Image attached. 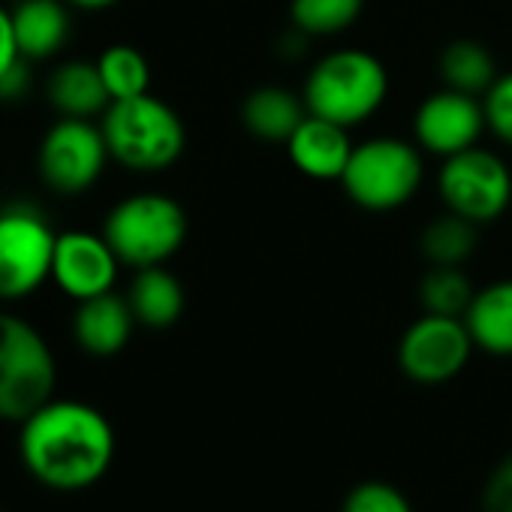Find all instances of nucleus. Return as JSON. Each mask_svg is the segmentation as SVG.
<instances>
[{"mask_svg":"<svg viewBox=\"0 0 512 512\" xmlns=\"http://www.w3.org/2000/svg\"><path fill=\"white\" fill-rule=\"evenodd\" d=\"M28 473L58 491H82L106 476L115 458L112 422L85 401H49L22 422Z\"/></svg>","mask_w":512,"mask_h":512,"instance_id":"1","label":"nucleus"},{"mask_svg":"<svg viewBox=\"0 0 512 512\" xmlns=\"http://www.w3.org/2000/svg\"><path fill=\"white\" fill-rule=\"evenodd\" d=\"M109 157L133 172H160L172 166L187 145L178 112L154 94L112 100L100 124Z\"/></svg>","mask_w":512,"mask_h":512,"instance_id":"2","label":"nucleus"},{"mask_svg":"<svg viewBox=\"0 0 512 512\" xmlns=\"http://www.w3.org/2000/svg\"><path fill=\"white\" fill-rule=\"evenodd\" d=\"M386 91L389 76L380 58L365 49H341L317 61L302 97L311 115L356 127L383 106Z\"/></svg>","mask_w":512,"mask_h":512,"instance_id":"3","label":"nucleus"},{"mask_svg":"<svg viewBox=\"0 0 512 512\" xmlns=\"http://www.w3.org/2000/svg\"><path fill=\"white\" fill-rule=\"evenodd\" d=\"M103 235L121 266H163L187 238V214L166 193H133L106 214Z\"/></svg>","mask_w":512,"mask_h":512,"instance_id":"4","label":"nucleus"},{"mask_svg":"<svg viewBox=\"0 0 512 512\" xmlns=\"http://www.w3.org/2000/svg\"><path fill=\"white\" fill-rule=\"evenodd\" d=\"M55 380L49 341L25 317L0 311V419L25 422L52 401Z\"/></svg>","mask_w":512,"mask_h":512,"instance_id":"5","label":"nucleus"},{"mask_svg":"<svg viewBox=\"0 0 512 512\" xmlns=\"http://www.w3.org/2000/svg\"><path fill=\"white\" fill-rule=\"evenodd\" d=\"M347 196L368 211H392L410 202L422 184V157L404 139H368L353 145L341 175Z\"/></svg>","mask_w":512,"mask_h":512,"instance_id":"6","label":"nucleus"},{"mask_svg":"<svg viewBox=\"0 0 512 512\" xmlns=\"http://www.w3.org/2000/svg\"><path fill=\"white\" fill-rule=\"evenodd\" d=\"M58 232L31 205L0 208V302H22L52 281Z\"/></svg>","mask_w":512,"mask_h":512,"instance_id":"7","label":"nucleus"},{"mask_svg":"<svg viewBox=\"0 0 512 512\" xmlns=\"http://www.w3.org/2000/svg\"><path fill=\"white\" fill-rule=\"evenodd\" d=\"M106 160L109 145L97 124L88 118H58L40 142L37 169L49 190L76 196L100 181Z\"/></svg>","mask_w":512,"mask_h":512,"instance_id":"8","label":"nucleus"},{"mask_svg":"<svg viewBox=\"0 0 512 512\" xmlns=\"http://www.w3.org/2000/svg\"><path fill=\"white\" fill-rule=\"evenodd\" d=\"M440 196L452 214L476 226L491 223L512 202V175L497 154L473 145L446 157L440 169Z\"/></svg>","mask_w":512,"mask_h":512,"instance_id":"9","label":"nucleus"},{"mask_svg":"<svg viewBox=\"0 0 512 512\" xmlns=\"http://www.w3.org/2000/svg\"><path fill=\"white\" fill-rule=\"evenodd\" d=\"M473 347L476 344L461 317L425 314L404 332L398 344V365L413 383L437 386L464 371Z\"/></svg>","mask_w":512,"mask_h":512,"instance_id":"10","label":"nucleus"},{"mask_svg":"<svg viewBox=\"0 0 512 512\" xmlns=\"http://www.w3.org/2000/svg\"><path fill=\"white\" fill-rule=\"evenodd\" d=\"M118 266L121 260L106 241V235H94L85 229L58 232L52 256V281L70 299L85 302L112 293L118 281Z\"/></svg>","mask_w":512,"mask_h":512,"instance_id":"11","label":"nucleus"},{"mask_svg":"<svg viewBox=\"0 0 512 512\" xmlns=\"http://www.w3.org/2000/svg\"><path fill=\"white\" fill-rule=\"evenodd\" d=\"M413 127H416L419 145L446 160L458 151L473 148L488 124H485V106L479 103V97L443 88L419 106Z\"/></svg>","mask_w":512,"mask_h":512,"instance_id":"12","label":"nucleus"},{"mask_svg":"<svg viewBox=\"0 0 512 512\" xmlns=\"http://www.w3.org/2000/svg\"><path fill=\"white\" fill-rule=\"evenodd\" d=\"M287 151L293 166L308 178L341 181L353 154V142L347 136V127L308 112L299 130L287 139Z\"/></svg>","mask_w":512,"mask_h":512,"instance_id":"13","label":"nucleus"},{"mask_svg":"<svg viewBox=\"0 0 512 512\" xmlns=\"http://www.w3.org/2000/svg\"><path fill=\"white\" fill-rule=\"evenodd\" d=\"M133 326H136V317L130 311L127 296L103 293V296L79 302L76 317H73V338L85 353L106 359L127 347Z\"/></svg>","mask_w":512,"mask_h":512,"instance_id":"14","label":"nucleus"},{"mask_svg":"<svg viewBox=\"0 0 512 512\" xmlns=\"http://www.w3.org/2000/svg\"><path fill=\"white\" fill-rule=\"evenodd\" d=\"M10 16L19 55L31 64L55 58L70 40V10L64 0H19Z\"/></svg>","mask_w":512,"mask_h":512,"instance_id":"15","label":"nucleus"},{"mask_svg":"<svg viewBox=\"0 0 512 512\" xmlns=\"http://www.w3.org/2000/svg\"><path fill=\"white\" fill-rule=\"evenodd\" d=\"M46 97L61 118H88V121L94 115H103L112 103L103 76L97 70V61L94 64L67 61L55 67L46 82Z\"/></svg>","mask_w":512,"mask_h":512,"instance_id":"16","label":"nucleus"},{"mask_svg":"<svg viewBox=\"0 0 512 512\" xmlns=\"http://www.w3.org/2000/svg\"><path fill=\"white\" fill-rule=\"evenodd\" d=\"M127 302H130V311L139 326L169 329L184 314V287L163 266L136 269V278L130 281Z\"/></svg>","mask_w":512,"mask_h":512,"instance_id":"17","label":"nucleus"},{"mask_svg":"<svg viewBox=\"0 0 512 512\" xmlns=\"http://www.w3.org/2000/svg\"><path fill=\"white\" fill-rule=\"evenodd\" d=\"M473 344L491 356H512V281H497L473 293L464 314Z\"/></svg>","mask_w":512,"mask_h":512,"instance_id":"18","label":"nucleus"},{"mask_svg":"<svg viewBox=\"0 0 512 512\" xmlns=\"http://www.w3.org/2000/svg\"><path fill=\"white\" fill-rule=\"evenodd\" d=\"M308 118L305 97H296L287 88H256L247 94L241 106V121L244 127L266 142H287L299 124Z\"/></svg>","mask_w":512,"mask_h":512,"instance_id":"19","label":"nucleus"},{"mask_svg":"<svg viewBox=\"0 0 512 512\" xmlns=\"http://www.w3.org/2000/svg\"><path fill=\"white\" fill-rule=\"evenodd\" d=\"M440 76H443L446 88L479 97V94H485L494 85L497 67H494L491 52L482 43H476V40H455L440 55Z\"/></svg>","mask_w":512,"mask_h":512,"instance_id":"20","label":"nucleus"},{"mask_svg":"<svg viewBox=\"0 0 512 512\" xmlns=\"http://www.w3.org/2000/svg\"><path fill=\"white\" fill-rule=\"evenodd\" d=\"M97 70H100L103 85L112 100H130V97L148 94L151 67L136 46L115 43V46L103 49V55L97 58Z\"/></svg>","mask_w":512,"mask_h":512,"instance_id":"21","label":"nucleus"},{"mask_svg":"<svg viewBox=\"0 0 512 512\" xmlns=\"http://www.w3.org/2000/svg\"><path fill=\"white\" fill-rule=\"evenodd\" d=\"M476 247V223L458 217V214H443L431 220L422 232V253L431 266H461Z\"/></svg>","mask_w":512,"mask_h":512,"instance_id":"22","label":"nucleus"},{"mask_svg":"<svg viewBox=\"0 0 512 512\" xmlns=\"http://www.w3.org/2000/svg\"><path fill=\"white\" fill-rule=\"evenodd\" d=\"M473 287L467 275L458 266H434L419 287V299L425 314H440V317H461L467 314L473 302Z\"/></svg>","mask_w":512,"mask_h":512,"instance_id":"23","label":"nucleus"},{"mask_svg":"<svg viewBox=\"0 0 512 512\" xmlns=\"http://www.w3.org/2000/svg\"><path fill=\"white\" fill-rule=\"evenodd\" d=\"M365 7V0H293L290 16L296 31L311 37H332L347 31Z\"/></svg>","mask_w":512,"mask_h":512,"instance_id":"24","label":"nucleus"},{"mask_svg":"<svg viewBox=\"0 0 512 512\" xmlns=\"http://www.w3.org/2000/svg\"><path fill=\"white\" fill-rule=\"evenodd\" d=\"M341 512H413V506L401 488L380 479H368L350 488Z\"/></svg>","mask_w":512,"mask_h":512,"instance_id":"25","label":"nucleus"},{"mask_svg":"<svg viewBox=\"0 0 512 512\" xmlns=\"http://www.w3.org/2000/svg\"><path fill=\"white\" fill-rule=\"evenodd\" d=\"M482 106H485L488 130L500 142L512 145V73L494 79V85L485 91V103Z\"/></svg>","mask_w":512,"mask_h":512,"instance_id":"26","label":"nucleus"},{"mask_svg":"<svg viewBox=\"0 0 512 512\" xmlns=\"http://www.w3.org/2000/svg\"><path fill=\"white\" fill-rule=\"evenodd\" d=\"M482 512H512V452L491 470L482 488Z\"/></svg>","mask_w":512,"mask_h":512,"instance_id":"27","label":"nucleus"},{"mask_svg":"<svg viewBox=\"0 0 512 512\" xmlns=\"http://www.w3.org/2000/svg\"><path fill=\"white\" fill-rule=\"evenodd\" d=\"M22 61L19 46H16V31H13V16L7 7H0V82L7 79V73Z\"/></svg>","mask_w":512,"mask_h":512,"instance_id":"28","label":"nucleus"},{"mask_svg":"<svg viewBox=\"0 0 512 512\" xmlns=\"http://www.w3.org/2000/svg\"><path fill=\"white\" fill-rule=\"evenodd\" d=\"M28 64H31V61H25V58H22V61L7 73V79L0 82V100H22V97L28 94V88H31Z\"/></svg>","mask_w":512,"mask_h":512,"instance_id":"29","label":"nucleus"},{"mask_svg":"<svg viewBox=\"0 0 512 512\" xmlns=\"http://www.w3.org/2000/svg\"><path fill=\"white\" fill-rule=\"evenodd\" d=\"M70 7H76V10H88V13H100V10H109V7H115L118 0H67Z\"/></svg>","mask_w":512,"mask_h":512,"instance_id":"30","label":"nucleus"}]
</instances>
